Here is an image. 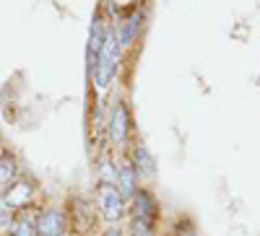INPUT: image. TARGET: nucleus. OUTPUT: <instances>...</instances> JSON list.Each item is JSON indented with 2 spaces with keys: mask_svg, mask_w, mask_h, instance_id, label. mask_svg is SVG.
Returning <instances> with one entry per match:
<instances>
[{
  "mask_svg": "<svg viewBox=\"0 0 260 236\" xmlns=\"http://www.w3.org/2000/svg\"><path fill=\"white\" fill-rule=\"evenodd\" d=\"M117 52H120V45H117V34L112 29H107L104 34V42H102V50L94 60V75H96V86L99 89H107L115 75V65H117Z\"/></svg>",
  "mask_w": 260,
  "mask_h": 236,
  "instance_id": "nucleus-1",
  "label": "nucleus"
},
{
  "mask_svg": "<svg viewBox=\"0 0 260 236\" xmlns=\"http://www.w3.org/2000/svg\"><path fill=\"white\" fill-rule=\"evenodd\" d=\"M0 198H3L8 210H24V208H29V203L34 198V187L29 182H11V187H6V192Z\"/></svg>",
  "mask_w": 260,
  "mask_h": 236,
  "instance_id": "nucleus-2",
  "label": "nucleus"
},
{
  "mask_svg": "<svg viewBox=\"0 0 260 236\" xmlns=\"http://www.w3.org/2000/svg\"><path fill=\"white\" fill-rule=\"evenodd\" d=\"M99 203H102V213L107 221H117L122 213H125V205H122V198L120 192L115 189V184H104L99 187Z\"/></svg>",
  "mask_w": 260,
  "mask_h": 236,
  "instance_id": "nucleus-3",
  "label": "nucleus"
},
{
  "mask_svg": "<svg viewBox=\"0 0 260 236\" xmlns=\"http://www.w3.org/2000/svg\"><path fill=\"white\" fill-rule=\"evenodd\" d=\"M37 226V236H62L65 233V216L60 210L50 208L34 221Z\"/></svg>",
  "mask_w": 260,
  "mask_h": 236,
  "instance_id": "nucleus-4",
  "label": "nucleus"
},
{
  "mask_svg": "<svg viewBox=\"0 0 260 236\" xmlns=\"http://www.w3.org/2000/svg\"><path fill=\"white\" fill-rule=\"evenodd\" d=\"M133 203H136V216H133V221H138V223H143V226H154V221H156V203H154V198L148 195L146 189H138L136 195H133Z\"/></svg>",
  "mask_w": 260,
  "mask_h": 236,
  "instance_id": "nucleus-5",
  "label": "nucleus"
},
{
  "mask_svg": "<svg viewBox=\"0 0 260 236\" xmlns=\"http://www.w3.org/2000/svg\"><path fill=\"white\" fill-rule=\"evenodd\" d=\"M127 130H130V120H127L125 104H115L112 114H110V138H112V143H125Z\"/></svg>",
  "mask_w": 260,
  "mask_h": 236,
  "instance_id": "nucleus-6",
  "label": "nucleus"
},
{
  "mask_svg": "<svg viewBox=\"0 0 260 236\" xmlns=\"http://www.w3.org/2000/svg\"><path fill=\"white\" fill-rule=\"evenodd\" d=\"M141 24H143V13L130 16L125 24L120 26V31H117V45L120 47H133V42H136V36L141 31Z\"/></svg>",
  "mask_w": 260,
  "mask_h": 236,
  "instance_id": "nucleus-7",
  "label": "nucleus"
},
{
  "mask_svg": "<svg viewBox=\"0 0 260 236\" xmlns=\"http://www.w3.org/2000/svg\"><path fill=\"white\" fill-rule=\"evenodd\" d=\"M117 179H120V189H117L120 198L122 200L125 198H133L136 195V169H133V164H122Z\"/></svg>",
  "mask_w": 260,
  "mask_h": 236,
  "instance_id": "nucleus-8",
  "label": "nucleus"
},
{
  "mask_svg": "<svg viewBox=\"0 0 260 236\" xmlns=\"http://www.w3.org/2000/svg\"><path fill=\"white\" fill-rule=\"evenodd\" d=\"M154 166H156V164H154V159H151V153L146 151L143 145H138V148H136V166H133V169H136V174L154 177V171H156Z\"/></svg>",
  "mask_w": 260,
  "mask_h": 236,
  "instance_id": "nucleus-9",
  "label": "nucleus"
},
{
  "mask_svg": "<svg viewBox=\"0 0 260 236\" xmlns=\"http://www.w3.org/2000/svg\"><path fill=\"white\" fill-rule=\"evenodd\" d=\"M104 26H102V21L96 18L94 21V29H91V42H89V55H91V68H94V60H96V55H99V50H102V42H104Z\"/></svg>",
  "mask_w": 260,
  "mask_h": 236,
  "instance_id": "nucleus-10",
  "label": "nucleus"
},
{
  "mask_svg": "<svg viewBox=\"0 0 260 236\" xmlns=\"http://www.w3.org/2000/svg\"><path fill=\"white\" fill-rule=\"evenodd\" d=\"M16 177V159L11 153L0 156V184H11Z\"/></svg>",
  "mask_w": 260,
  "mask_h": 236,
  "instance_id": "nucleus-11",
  "label": "nucleus"
},
{
  "mask_svg": "<svg viewBox=\"0 0 260 236\" xmlns=\"http://www.w3.org/2000/svg\"><path fill=\"white\" fill-rule=\"evenodd\" d=\"M34 233H37V226H34V221L29 216L16 221V233L13 236H34Z\"/></svg>",
  "mask_w": 260,
  "mask_h": 236,
  "instance_id": "nucleus-12",
  "label": "nucleus"
},
{
  "mask_svg": "<svg viewBox=\"0 0 260 236\" xmlns=\"http://www.w3.org/2000/svg\"><path fill=\"white\" fill-rule=\"evenodd\" d=\"M102 182L104 184H112L115 182V171H112V164L110 161H102Z\"/></svg>",
  "mask_w": 260,
  "mask_h": 236,
  "instance_id": "nucleus-13",
  "label": "nucleus"
},
{
  "mask_svg": "<svg viewBox=\"0 0 260 236\" xmlns=\"http://www.w3.org/2000/svg\"><path fill=\"white\" fill-rule=\"evenodd\" d=\"M104 236H122V233H120V228H107Z\"/></svg>",
  "mask_w": 260,
  "mask_h": 236,
  "instance_id": "nucleus-14",
  "label": "nucleus"
},
{
  "mask_svg": "<svg viewBox=\"0 0 260 236\" xmlns=\"http://www.w3.org/2000/svg\"><path fill=\"white\" fill-rule=\"evenodd\" d=\"M11 236H13V233H11Z\"/></svg>",
  "mask_w": 260,
  "mask_h": 236,
  "instance_id": "nucleus-15",
  "label": "nucleus"
}]
</instances>
